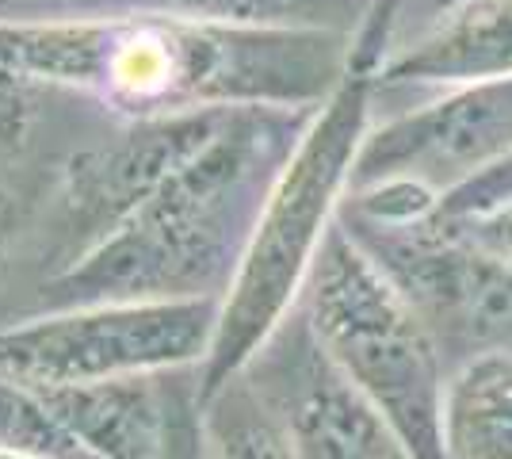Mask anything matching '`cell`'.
<instances>
[{
  "label": "cell",
  "mask_w": 512,
  "mask_h": 459,
  "mask_svg": "<svg viewBox=\"0 0 512 459\" xmlns=\"http://www.w3.org/2000/svg\"><path fill=\"white\" fill-rule=\"evenodd\" d=\"M375 77L352 69L321 104L272 180L253 234L218 303V329L199 368V398L245 372L260 345L302 303L321 245L341 219L352 169L371 131Z\"/></svg>",
  "instance_id": "obj_3"
},
{
  "label": "cell",
  "mask_w": 512,
  "mask_h": 459,
  "mask_svg": "<svg viewBox=\"0 0 512 459\" xmlns=\"http://www.w3.org/2000/svg\"><path fill=\"white\" fill-rule=\"evenodd\" d=\"M512 150V77L474 81L417 111L390 115L371 127L352 169L360 192L406 180L440 199Z\"/></svg>",
  "instance_id": "obj_8"
},
{
  "label": "cell",
  "mask_w": 512,
  "mask_h": 459,
  "mask_svg": "<svg viewBox=\"0 0 512 459\" xmlns=\"http://www.w3.org/2000/svg\"><path fill=\"white\" fill-rule=\"evenodd\" d=\"M16 219H20V203L12 196V188L0 180V268L8 261V245H12V234H16Z\"/></svg>",
  "instance_id": "obj_22"
},
{
  "label": "cell",
  "mask_w": 512,
  "mask_h": 459,
  "mask_svg": "<svg viewBox=\"0 0 512 459\" xmlns=\"http://www.w3.org/2000/svg\"><path fill=\"white\" fill-rule=\"evenodd\" d=\"M241 375L276 414L299 459H409L383 414L333 364L302 306L287 314Z\"/></svg>",
  "instance_id": "obj_7"
},
{
  "label": "cell",
  "mask_w": 512,
  "mask_h": 459,
  "mask_svg": "<svg viewBox=\"0 0 512 459\" xmlns=\"http://www.w3.org/2000/svg\"><path fill=\"white\" fill-rule=\"evenodd\" d=\"M218 303V295H207L39 310L0 326V375L27 387H69L199 372L218 329Z\"/></svg>",
  "instance_id": "obj_5"
},
{
  "label": "cell",
  "mask_w": 512,
  "mask_h": 459,
  "mask_svg": "<svg viewBox=\"0 0 512 459\" xmlns=\"http://www.w3.org/2000/svg\"><path fill=\"white\" fill-rule=\"evenodd\" d=\"M444 459H512V349L455 364L440 414Z\"/></svg>",
  "instance_id": "obj_12"
},
{
  "label": "cell",
  "mask_w": 512,
  "mask_h": 459,
  "mask_svg": "<svg viewBox=\"0 0 512 459\" xmlns=\"http://www.w3.org/2000/svg\"><path fill=\"white\" fill-rule=\"evenodd\" d=\"M226 111L230 108L134 119L115 142L73 157L62 188V215L69 234L65 264L130 219L222 127Z\"/></svg>",
  "instance_id": "obj_9"
},
{
  "label": "cell",
  "mask_w": 512,
  "mask_h": 459,
  "mask_svg": "<svg viewBox=\"0 0 512 459\" xmlns=\"http://www.w3.org/2000/svg\"><path fill=\"white\" fill-rule=\"evenodd\" d=\"M0 448L31 459H100L50 410L43 394L0 375Z\"/></svg>",
  "instance_id": "obj_15"
},
{
  "label": "cell",
  "mask_w": 512,
  "mask_h": 459,
  "mask_svg": "<svg viewBox=\"0 0 512 459\" xmlns=\"http://www.w3.org/2000/svg\"><path fill=\"white\" fill-rule=\"evenodd\" d=\"M356 39L256 31L157 12L0 20V69L96 96L130 119L211 108H321L352 73Z\"/></svg>",
  "instance_id": "obj_1"
},
{
  "label": "cell",
  "mask_w": 512,
  "mask_h": 459,
  "mask_svg": "<svg viewBox=\"0 0 512 459\" xmlns=\"http://www.w3.org/2000/svg\"><path fill=\"white\" fill-rule=\"evenodd\" d=\"M0 459H31V456H20V452H8V448H0Z\"/></svg>",
  "instance_id": "obj_23"
},
{
  "label": "cell",
  "mask_w": 512,
  "mask_h": 459,
  "mask_svg": "<svg viewBox=\"0 0 512 459\" xmlns=\"http://www.w3.org/2000/svg\"><path fill=\"white\" fill-rule=\"evenodd\" d=\"M176 375H134L104 383L35 387L50 410L100 459H161L172 425Z\"/></svg>",
  "instance_id": "obj_10"
},
{
  "label": "cell",
  "mask_w": 512,
  "mask_h": 459,
  "mask_svg": "<svg viewBox=\"0 0 512 459\" xmlns=\"http://www.w3.org/2000/svg\"><path fill=\"white\" fill-rule=\"evenodd\" d=\"M39 88L23 73L0 69V161H12L31 146L39 119Z\"/></svg>",
  "instance_id": "obj_18"
},
{
  "label": "cell",
  "mask_w": 512,
  "mask_h": 459,
  "mask_svg": "<svg viewBox=\"0 0 512 459\" xmlns=\"http://www.w3.org/2000/svg\"><path fill=\"white\" fill-rule=\"evenodd\" d=\"M111 12V0H0V20H77Z\"/></svg>",
  "instance_id": "obj_20"
},
{
  "label": "cell",
  "mask_w": 512,
  "mask_h": 459,
  "mask_svg": "<svg viewBox=\"0 0 512 459\" xmlns=\"http://www.w3.org/2000/svg\"><path fill=\"white\" fill-rule=\"evenodd\" d=\"M314 111L230 108L130 219L46 280L43 310L107 299H222L264 196Z\"/></svg>",
  "instance_id": "obj_2"
},
{
  "label": "cell",
  "mask_w": 512,
  "mask_h": 459,
  "mask_svg": "<svg viewBox=\"0 0 512 459\" xmlns=\"http://www.w3.org/2000/svg\"><path fill=\"white\" fill-rule=\"evenodd\" d=\"M440 222V219H436ZM455 230H463L470 241H478L482 249H490L493 257H501L505 264H512V207L505 211H493V215H482V219H463V222H448Z\"/></svg>",
  "instance_id": "obj_21"
},
{
  "label": "cell",
  "mask_w": 512,
  "mask_h": 459,
  "mask_svg": "<svg viewBox=\"0 0 512 459\" xmlns=\"http://www.w3.org/2000/svg\"><path fill=\"white\" fill-rule=\"evenodd\" d=\"M299 306L333 364L367 394L409 459H444L448 360L341 219L321 245Z\"/></svg>",
  "instance_id": "obj_4"
},
{
  "label": "cell",
  "mask_w": 512,
  "mask_h": 459,
  "mask_svg": "<svg viewBox=\"0 0 512 459\" xmlns=\"http://www.w3.org/2000/svg\"><path fill=\"white\" fill-rule=\"evenodd\" d=\"M512 77V0H474L375 69V88L474 85Z\"/></svg>",
  "instance_id": "obj_11"
},
{
  "label": "cell",
  "mask_w": 512,
  "mask_h": 459,
  "mask_svg": "<svg viewBox=\"0 0 512 459\" xmlns=\"http://www.w3.org/2000/svg\"><path fill=\"white\" fill-rule=\"evenodd\" d=\"M161 459H203L199 437V372H180L172 387V425Z\"/></svg>",
  "instance_id": "obj_19"
},
{
  "label": "cell",
  "mask_w": 512,
  "mask_h": 459,
  "mask_svg": "<svg viewBox=\"0 0 512 459\" xmlns=\"http://www.w3.org/2000/svg\"><path fill=\"white\" fill-rule=\"evenodd\" d=\"M474 0H375L371 16L356 35L352 50V69H363L375 77V69L386 58H394L398 50L417 43L425 31H432L440 20H448L451 12L467 8Z\"/></svg>",
  "instance_id": "obj_16"
},
{
  "label": "cell",
  "mask_w": 512,
  "mask_h": 459,
  "mask_svg": "<svg viewBox=\"0 0 512 459\" xmlns=\"http://www.w3.org/2000/svg\"><path fill=\"white\" fill-rule=\"evenodd\" d=\"M341 222L417 310L448 368L512 349V264L436 219L371 222L341 207Z\"/></svg>",
  "instance_id": "obj_6"
},
{
  "label": "cell",
  "mask_w": 512,
  "mask_h": 459,
  "mask_svg": "<svg viewBox=\"0 0 512 459\" xmlns=\"http://www.w3.org/2000/svg\"><path fill=\"white\" fill-rule=\"evenodd\" d=\"M512 207V150L493 161L490 169L474 173L470 180H463L459 188H451L436 199V211L428 219L440 222H463V219H482L493 211Z\"/></svg>",
  "instance_id": "obj_17"
},
{
  "label": "cell",
  "mask_w": 512,
  "mask_h": 459,
  "mask_svg": "<svg viewBox=\"0 0 512 459\" xmlns=\"http://www.w3.org/2000/svg\"><path fill=\"white\" fill-rule=\"evenodd\" d=\"M199 437L203 459H299L245 375L199 398Z\"/></svg>",
  "instance_id": "obj_14"
},
{
  "label": "cell",
  "mask_w": 512,
  "mask_h": 459,
  "mask_svg": "<svg viewBox=\"0 0 512 459\" xmlns=\"http://www.w3.org/2000/svg\"><path fill=\"white\" fill-rule=\"evenodd\" d=\"M375 0H111V12H157L176 20L256 27V31H329L356 39Z\"/></svg>",
  "instance_id": "obj_13"
}]
</instances>
